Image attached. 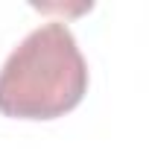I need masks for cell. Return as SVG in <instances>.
<instances>
[{
  "mask_svg": "<svg viewBox=\"0 0 149 149\" xmlns=\"http://www.w3.org/2000/svg\"><path fill=\"white\" fill-rule=\"evenodd\" d=\"M88 94V61L64 21L32 29L0 67V114L56 120Z\"/></svg>",
  "mask_w": 149,
  "mask_h": 149,
  "instance_id": "cell-1",
  "label": "cell"
}]
</instances>
